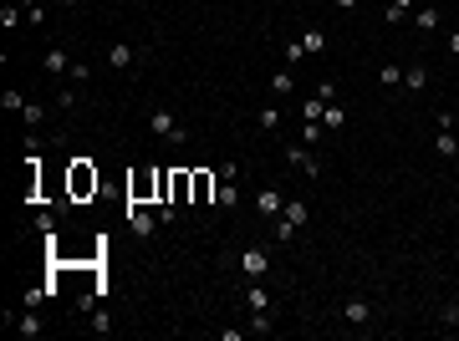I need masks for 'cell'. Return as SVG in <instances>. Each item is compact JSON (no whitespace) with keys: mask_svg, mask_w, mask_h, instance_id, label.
Here are the masks:
<instances>
[{"mask_svg":"<svg viewBox=\"0 0 459 341\" xmlns=\"http://www.w3.org/2000/svg\"><path fill=\"white\" fill-rule=\"evenodd\" d=\"M240 270H245V281H266V275H271V245L240 250Z\"/></svg>","mask_w":459,"mask_h":341,"instance_id":"cell-1","label":"cell"},{"mask_svg":"<svg viewBox=\"0 0 459 341\" xmlns=\"http://www.w3.org/2000/svg\"><path fill=\"white\" fill-rule=\"evenodd\" d=\"M434 127H439V138H434V153H439V158H459V133H454V112H439V117H434Z\"/></svg>","mask_w":459,"mask_h":341,"instance_id":"cell-2","label":"cell"},{"mask_svg":"<svg viewBox=\"0 0 459 341\" xmlns=\"http://www.w3.org/2000/svg\"><path fill=\"white\" fill-rule=\"evenodd\" d=\"M148 127H153V133H159L164 143H184V138H189L184 127L173 122V112H169V108H153V112H148Z\"/></svg>","mask_w":459,"mask_h":341,"instance_id":"cell-3","label":"cell"},{"mask_svg":"<svg viewBox=\"0 0 459 341\" xmlns=\"http://www.w3.org/2000/svg\"><path fill=\"white\" fill-rule=\"evenodd\" d=\"M87 194H97V168L87 158H77L72 163V199H87Z\"/></svg>","mask_w":459,"mask_h":341,"instance_id":"cell-4","label":"cell"},{"mask_svg":"<svg viewBox=\"0 0 459 341\" xmlns=\"http://www.w3.org/2000/svg\"><path fill=\"white\" fill-rule=\"evenodd\" d=\"M281 209H286V199H281V188H276V184L255 188V214H266V219H281Z\"/></svg>","mask_w":459,"mask_h":341,"instance_id":"cell-5","label":"cell"},{"mask_svg":"<svg viewBox=\"0 0 459 341\" xmlns=\"http://www.w3.org/2000/svg\"><path fill=\"white\" fill-rule=\"evenodd\" d=\"M235 184H240V163H220V204H225V209L240 204V188H235Z\"/></svg>","mask_w":459,"mask_h":341,"instance_id":"cell-6","label":"cell"},{"mask_svg":"<svg viewBox=\"0 0 459 341\" xmlns=\"http://www.w3.org/2000/svg\"><path fill=\"white\" fill-rule=\"evenodd\" d=\"M159 224H164V219H159V214H148L143 204H128V229H133L138 240H148V234L159 229Z\"/></svg>","mask_w":459,"mask_h":341,"instance_id":"cell-7","label":"cell"},{"mask_svg":"<svg viewBox=\"0 0 459 341\" xmlns=\"http://www.w3.org/2000/svg\"><path fill=\"white\" fill-rule=\"evenodd\" d=\"M342 321L347 326H373V301H367V295H353V301L342 306Z\"/></svg>","mask_w":459,"mask_h":341,"instance_id":"cell-8","label":"cell"},{"mask_svg":"<svg viewBox=\"0 0 459 341\" xmlns=\"http://www.w3.org/2000/svg\"><path fill=\"white\" fill-rule=\"evenodd\" d=\"M128 199H133V204H148V199H159V168H153V174H138L133 184H128Z\"/></svg>","mask_w":459,"mask_h":341,"instance_id":"cell-9","label":"cell"},{"mask_svg":"<svg viewBox=\"0 0 459 341\" xmlns=\"http://www.w3.org/2000/svg\"><path fill=\"white\" fill-rule=\"evenodd\" d=\"M133 61H138V46H133V41H113V46H107V67H113V72H128Z\"/></svg>","mask_w":459,"mask_h":341,"instance_id":"cell-10","label":"cell"},{"mask_svg":"<svg viewBox=\"0 0 459 341\" xmlns=\"http://www.w3.org/2000/svg\"><path fill=\"white\" fill-rule=\"evenodd\" d=\"M286 158H291V163L301 168L306 179H317V174H322V163H317V153H312L306 143H291V148H286Z\"/></svg>","mask_w":459,"mask_h":341,"instance_id":"cell-11","label":"cell"},{"mask_svg":"<svg viewBox=\"0 0 459 341\" xmlns=\"http://www.w3.org/2000/svg\"><path fill=\"white\" fill-rule=\"evenodd\" d=\"M429 82H434V77H429V61H408V67H403V87H408V92H424Z\"/></svg>","mask_w":459,"mask_h":341,"instance_id":"cell-12","label":"cell"},{"mask_svg":"<svg viewBox=\"0 0 459 341\" xmlns=\"http://www.w3.org/2000/svg\"><path fill=\"white\" fill-rule=\"evenodd\" d=\"M194 194V174H184V168H173V184H169V204H189Z\"/></svg>","mask_w":459,"mask_h":341,"instance_id":"cell-13","label":"cell"},{"mask_svg":"<svg viewBox=\"0 0 459 341\" xmlns=\"http://www.w3.org/2000/svg\"><path fill=\"white\" fill-rule=\"evenodd\" d=\"M41 67H47V77L56 82V77H67V72H72V56H67V51H61V46H51L47 56H41Z\"/></svg>","mask_w":459,"mask_h":341,"instance_id":"cell-14","label":"cell"},{"mask_svg":"<svg viewBox=\"0 0 459 341\" xmlns=\"http://www.w3.org/2000/svg\"><path fill=\"white\" fill-rule=\"evenodd\" d=\"M6 321H11V316H6ZM11 326H16L20 336H26V341H31V336H41V316H36V306H31V311H20Z\"/></svg>","mask_w":459,"mask_h":341,"instance_id":"cell-15","label":"cell"},{"mask_svg":"<svg viewBox=\"0 0 459 341\" xmlns=\"http://www.w3.org/2000/svg\"><path fill=\"white\" fill-rule=\"evenodd\" d=\"M413 26H419L424 36H434V31H439V6H419V11H413Z\"/></svg>","mask_w":459,"mask_h":341,"instance_id":"cell-16","label":"cell"},{"mask_svg":"<svg viewBox=\"0 0 459 341\" xmlns=\"http://www.w3.org/2000/svg\"><path fill=\"white\" fill-rule=\"evenodd\" d=\"M322 127H326V133L347 127V108H342V102H326V108H322Z\"/></svg>","mask_w":459,"mask_h":341,"instance_id":"cell-17","label":"cell"},{"mask_svg":"<svg viewBox=\"0 0 459 341\" xmlns=\"http://www.w3.org/2000/svg\"><path fill=\"white\" fill-rule=\"evenodd\" d=\"M209 194H214V174H194V194H189V204H209Z\"/></svg>","mask_w":459,"mask_h":341,"instance_id":"cell-18","label":"cell"},{"mask_svg":"<svg viewBox=\"0 0 459 341\" xmlns=\"http://www.w3.org/2000/svg\"><path fill=\"white\" fill-rule=\"evenodd\" d=\"M271 92H276V97H291V92H296V77H291V67L271 72Z\"/></svg>","mask_w":459,"mask_h":341,"instance_id":"cell-19","label":"cell"},{"mask_svg":"<svg viewBox=\"0 0 459 341\" xmlns=\"http://www.w3.org/2000/svg\"><path fill=\"white\" fill-rule=\"evenodd\" d=\"M245 306H250V311H271V290L260 285V281H250V290H245Z\"/></svg>","mask_w":459,"mask_h":341,"instance_id":"cell-20","label":"cell"},{"mask_svg":"<svg viewBox=\"0 0 459 341\" xmlns=\"http://www.w3.org/2000/svg\"><path fill=\"white\" fill-rule=\"evenodd\" d=\"M20 20H26V6H16V0H6V6H0V26H6V31H16Z\"/></svg>","mask_w":459,"mask_h":341,"instance_id":"cell-21","label":"cell"},{"mask_svg":"<svg viewBox=\"0 0 459 341\" xmlns=\"http://www.w3.org/2000/svg\"><path fill=\"white\" fill-rule=\"evenodd\" d=\"M301 46H306V56H322V51H326V31H317V26L301 31Z\"/></svg>","mask_w":459,"mask_h":341,"instance_id":"cell-22","label":"cell"},{"mask_svg":"<svg viewBox=\"0 0 459 341\" xmlns=\"http://www.w3.org/2000/svg\"><path fill=\"white\" fill-rule=\"evenodd\" d=\"M306 214H312V209H306L301 199H286V209H281V219H286V224H296V229L306 224Z\"/></svg>","mask_w":459,"mask_h":341,"instance_id":"cell-23","label":"cell"},{"mask_svg":"<svg viewBox=\"0 0 459 341\" xmlns=\"http://www.w3.org/2000/svg\"><path fill=\"white\" fill-rule=\"evenodd\" d=\"M378 82H383V87H403V67H398V61H383V67H378Z\"/></svg>","mask_w":459,"mask_h":341,"instance_id":"cell-24","label":"cell"},{"mask_svg":"<svg viewBox=\"0 0 459 341\" xmlns=\"http://www.w3.org/2000/svg\"><path fill=\"white\" fill-rule=\"evenodd\" d=\"M276 321H271V311H250V336H271Z\"/></svg>","mask_w":459,"mask_h":341,"instance_id":"cell-25","label":"cell"},{"mask_svg":"<svg viewBox=\"0 0 459 341\" xmlns=\"http://www.w3.org/2000/svg\"><path fill=\"white\" fill-rule=\"evenodd\" d=\"M20 117H26V127H31V133H36V127H41V122H47V108H41V102H26V112H20Z\"/></svg>","mask_w":459,"mask_h":341,"instance_id":"cell-26","label":"cell"},{"mask_svg":"<svg viewBox=\"0 0 459 341\" xmlns=\"http://www.w3.org/2000/svg\"><path fill=\"white\" fill-rule=\"evenodd\" d=\"M260 127H266V133H276V127H281V108H276V102L260 108Z\"/></svg>","mask_w":459,"mask_h":341,"instance_id":"cell-27","label":"cell"},{"mask_svg":"<svg viewBox=\"0 0 459 341\" xmlns=\"http://www.w3.org/2000/svg\"><path fill=\"white\" fill-rule=\"evenodd\" d=\"M0 108H6V112H26V97L11 87V92H0Z\"/></svg>","mask_w":459,"mask_h":341,"instance_id":"cell-28","label":"cell"},{"mask_svg":"<svg viewBox=\"0 0 459 341\" xmlns=\"http://www.w3.org/2000/svg\"><path fill=\"white\" fill-rule=\"evenodd\" d=\"M408 11H413V0H388V11H383V15H388V20H403Z\"/></svg>","mask_w":459,"mask_h":341,"instance_id":"cell-29","label":"cell"},{"mask_svg":"<svg viewBox=\"0 0 459 341\" xmlns=\"http://www.w3.org/2000/svg\"><path fill=\"white\" fill-rule=\"evenodd\" d=\"M322 108H326V102H322V97H312V102L301 108V122H322Z\"/></svg>","mask_w":459,"mask_h":341,"instance_id":"cell-30","label":"cell"},{"mask_svg":"<svg viewBox=\"0 0 459 341\" xmlns=\"http://www.w3.org/2000/svg\"><path fill=\"white\" fill-rule=\"evenodd\" d=\"M322 133H326V127H322V122H301V143H306V148H312V143H317Z\"/></svg>","mask_w":459,"mask_h":341,"instance_id":"cell-31","label":"cell"},{"mask_svg":"<svg viewBox=\"0 0 459 341\" xmlns=\"http://www.w3.org/2000/svg\"><path fill=\"white\" fill-rule=\"evenodd\" d=\"M169 184H173V174H169V168H159V204H169Z\"/></svg>","mask_w":459,"mask_h":341,"instance_id":"cell-32","label":"cell"},{"mask_svg":"<svg viewBox=\"0 0 459 341\" xmlns=\"http://www.w3.org/2000/svg\"><path fill=\"white\" fill-rule=\"evenodd\" d=\"M291 234H296V224H286V219H276V245H286Z\"/></svg>","mask_w":459,"mask_h":341,"instance_id":"cell-33","label":"cell"},{"mask_svg":"<svg viewBox=\"0 0 459 341\" xmlns=\"http://www.w3.org/2000/svg\"><path fill=\"white\" fill-rule=\"evenodd\" d=\"M92 331H113V316H107V311H92Z\"/></svg>","mask_w":459,"mask_h":341,"instance_id":"cell-34","label":"cell"},{"mask_svg":"<svg viewBox=\"0 0 459 341\" xmlns=\"http://www.w3.org/2000/svg\"><path fill=\"white\" fill-rule=\"evenodd\" d=\"M301 56H306V46H301V41H291V46H286V67H296Z\"/></svg>","mask_w":459,"mask_h":341,"instance_id":"cell-35","label":"cell"},{"mask_svg":"<svg viewBox=\"0 0 459 341\" xmlns=\"http://www.w3.org/2000/svg\"><path fill=\"white\" fill-rule=\"evenodd\" d=\"M444 321H449V326L459 331V301H449V306H444Z\"/></svg>","mask_w":459,"mask_h":341,"instance_id":"cell-36","label":"cell"},{"mask_svg":"<svg viewBox=\"0 0 459 341\" xmlns=\"http://www.w3.org/2000/svg\"><path fill=\"white\" fill-rule=\"evenodd\" d=\"M444 51H449V56H454V61H459V31H454V36H449V41H444Z\"/></svg>","mask_w":459,"mask_h":341,"instance_id":"cell-37","label":"cell"},{"mask_svg":"<svg viewBox=\"0 0 459 341\" xmlns=\"http://www.w3.org/2000/svg\"><path fill=\"white\" fill-rule=\"evenodd\" d=\"M332 6H337V11H357V0H332Z\"/></svg>","mask_w":459,"mask_h":341,"instance_id":"cell-38","label":"cell"},{"mask_svg":"<svg viewBox=\"0 0 459 341\" xmlns=\"http://www.w3.org/2000/svg\"><path fill=\"white\" fill-rule=\"evenodd\" d=\"M61 6H82V0H61Z\"/></svg>","mask_w":459,"mask_h":341,"instance_id":"cell-39","label":"cell"}]
</instances>
